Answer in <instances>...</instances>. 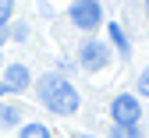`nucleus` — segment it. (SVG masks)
<instances>
[{"mask_svg": "<svg viewBox=\"0 0 149 138\" xmlns=\"http://www.w3.org/2000/svg\"><path fill=\"white\" fill-rule=\"evenodd\" d=\"M36 89H39V103H43L50 113H57V117H71L74 110H78V92L68 85L64 74H43Z\"/></svg>", "mask_w": 149, "mask_h": 138, "instance_id": "nucleus-1", "label": "nucleus"}, {"mask_svg": "<svg viewBox=\"0 0 149 138\" xmlns=\"http://www.w3.org/2000/svg\"><path fill=\"white\" fill-rule=\"evenodd\" d=\"M68 18H71V25L92 32L103 21V7H100V0H74V4L68 7Z\"/></svg>", "mask_w": 149, "mask_h": 138, "instance_id": "nucleus-2", "label": "nucleus"}, {"mask_svg": "<svg viewBox=\"0 0 149 138\" xmlns=\"http://www.w3.org/2000/svg\"><path fill=\"white\" fill-rule=\"evenodd\" d=\"M110 117H114V124L117 128H135L142 121V103L135 99V96H117L114 103H110Z\"/></svg>", "mask_w": 149, "mask_h": 138, "instance_id": "nucleus-3", "label": "nucleus"}, {"mask_svg": "<svg viewBox=\"0 0 149 138\" xmlns=\"http://www.w3.org/2000/svg\"><path fill=\"white\" fill-rule=\"evenodd\" d=\"M78 60H82L85 71H103L110 64V53H107V46L100 43V39H85L82 50H78Z\"/></svg>", "mask_w": 149, "mask_h": 138, "instance_id": "nucleus-4", "label": "nucleus"}, {"mask_svg": "<svg viewBox=\"0 0 149 138\" xmlns=\"http://www.w3.org/2000/svg\"><path fill=\"white\" fill-rule=\"evenodd\" d=\"M29 82H32L29 67L25 64H11L4 71V82H0V85H4V92H22V89H29Z\"/></svg>", "mask_w": 149, "mask_h": 138, "instance_id": "nucleus-5", "label": "nucleus"}, {"mask_svg": "<svg viewBox=\"0 0 149 138\" xmlns=\"http://www.w3.org/2000/svg\"><path fill=\"white\" fill-rule=\"evenodd\" d=\"M110 39H114V43H117V50H121V57H128V53H132V46H128V35H124V28L114 21V25H110Z\"/></svg>", "mask_w": 149, "mask_h": 138, "instance_id": "nucleus-6", "label": "nucleus"}, {"mask_svg": "<svg viewBox=\"0 0 149 138\" xmlns=\"http://www.w3.org/2000/svg\"><path fill=\"white\" fill-rule=\"evenodd\" d=\"M18 138H50V128H43V124H25L22 131H18Z\"/></svg>", "mask_w": 149, "mask_h": 138, "instance_id": "nucleus-7", "label": "nucleus"}, {"mask_svg": "<svg viewBox=\"0 0 149 138\" xmlns=\"http://www.w3.org/2000/svg\"><path fill=\"white\" fill-rule=\"evenodd\" d=\"M0 124H18V110L14 106H0Z\"/></svg>", "mask_w": 149, "mask_h": 138, "instance_id": "nucleus-8", "label": "nucleus"}, {"mask_svg": "<svg viewBox=\"0 0 149 138\" xmlns=\"http://www.w3.org/2000/svg\"><path fill=\"white\" fill-rule=\"evenodd\" d=\"M11 11H14V0H0V28H4V21H11Z\"/></svg>", "mask_w": 149, "mask_h": 138, "instance_id": "nucleus-9", "label": "nucleus"}, {"mask_svg": "<svg viewBox=\"0 0 149 138\" xmlns=\"http://www.w3.org/2000/svg\"><path fill=\"white\" fill-rule=\"evenodd\" d=\"M114 138H142V135H139L135 128H117V124H114Z\"/></svg>", "mask_w": 149, "mask_h": 138, "instance_id": "nucleus-10", "label": "nucleus"}, {"mask_svg": "<svg viewBox=\"0 0 149 138\" xmlns=\"http://www.w3.org/2000/svg\"><path fill=\"white\" fill-rule=\"evenodd\" d=\"M139 92H142V96H149V67L139 74Z\"/></svg>", "mask_w": 149, "mask_h": 138, "instance_id": "nucleus-11", "label": "nucleus"}, {"mask_svg": "<svg viewBox=\"0 0 149 138\" xmlns=\"http://www.w3.org/2000/svg\"><path fill=\"white\" fill-rule=\"evenodd\" d=\"M0 46H4V28H0Z\"/></svg>", "mask_w": 149, "mask_h": 138, "instance_id": "nucleus-12", "label": "nucleus"}, {"mask_svg": "<svg viewBox=\"0 0 149 138\" xmlns=\"http://www.w3.org/2000/svg\"><path fill=\"white\" fill-rule=\"evenodd\" d=\"M0 96H4V85H0Z\"/></svg>", "mask_w": 149, "mask_h": 138, "instance_id": "nucleus-13", "label": "nucleus"}, {"mask_svg": "<svg viewBox=\"0 0 149 138\" xmlns=\"http://www.w3.org/2000/svg\"><path fill=\"white\" fill-rule=\"evenodd\" d=\"M146 7H149V0H146Z\"/></svg>", "mask_w": 149, "mask_h": 138, "instance_id": "nucleus-14", "label": "nucleus"}]
</instances>
